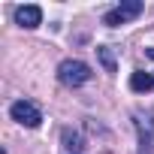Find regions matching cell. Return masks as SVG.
<instances>
[{
    "label": "cell",
    "mask_w": 154,
    "mask_h": 154,
    "mask_svg": "<svg viewBox=\"0 0 154 154\" xmlns=\"http://www.w3.org/2000/svg\"><path fill=\"white\" fill-rule=\"evenodd\" d=\"M97 57H100V63H103L106 72H115V69H118V63H115V51H112L109 45H100V48H97Z\"/></svg>",
    "instance_id": "obj_7"
},
{
    "label": "cell",
    "mask_w": 154,
    "mask_h": 154,
    "mask_svg": "<svg viewBox=\"0 0 154 154\" xmlns=\"http://www.w3.org/2000/svg\"><path fill=\"white\" fill-rule=\"evenodd\" d=\"M91 66L85 63V60H75V57H69V60H63L60 66H57V79L66 85V88H79V85H85V82H91Z\"/></svg>",
    "instance_id": "obj_1"
},
{
    "label": "cell",
    "mask_w": 154,
    "mask_h": 154,
    "mask_svg": "<svg viewBox=\"0 0 154 154\" xmlns=\"http://www.w3.org/2000/svg\"><path fill=\"white\" fill-rule=\"evenodd\" d=\"M148 57H154V48H148Z\"/></svg>",
    "instance_id": "obj_8"
},
{
    "label": "cell",
    "mask_w": 154,
    "mask_h": 154,
    "mask_svg": "<svg viewBox=\"0 0 154 154\" xmlns=\"http://www.w3.org/2000/svg\"><path fill=\"white\" fill-rule=\"evenodd\" d=\"M136 136H139V154H154V118L136 115Z\"/></svg>",
    "instance_id": "obj_4"
},
{
    "label": "cell",
    "mask_w": 154,
    "mask_h": 154,
    "mask_svg": "<svg viewBox=\"0 0 154 154\" xmlns=\"http://www.w3.org/2000/svg\"><path fill=\"white\" fill-rule=\"evenodd\" d=\"M39 21H42V9L39 6L27 3V6H18L15 9V24L18 27H36Z\"/></svg>",
    "instance_id": "obj_5"
},
{
    "label": "cell",
    "mask_w": 154,
    "mask_h": 154,
    "mask_svg": "<svg viewBox=\"0 0 154 154\" xmlns=\"http://www.w3.org/2000/svg\"><path fill=\"white\" fill-rule=\"evenodd\" d=\"M130 88H133L136 94H148V91L154 88V75H148V72H142V69L133 72V75H130Z\"/></svg>",
    "instance_id": "obj_6"
},
{
    "label": "cell",
    "mask_w": 154,
    "mask_h": 154,
    "mask_svg": "<svg viewBox=\"0 0 154 154\" xmlns=\"http://www.w3.org/2000/svg\"><path fill=\"white\" fill-rule=\"evenodd\" d=\"M139 12H142V0H124V3H118V9L106 12L103 24H109V27H118V24H124V21L136 18Z\"/></svg>",
    "instance_id": "obj_3"
},
{
    "label": "cell",
    "mask_w": 154,
    "mask_h": 154,
    "mask_svg": "<svg viewBox=\"0 0 154 154\" xmlns=\"http://www.w3.org/2000/svg\"><path fill=\"white\" fill-rule=\"evenodd\" d=\"M9 115H12V121H18V124H24V127H39V124H42V112H39L30 100L12 103V106H9Z\"/></svg>",
    "instance_id": "obj_2"
}]
</instances>
